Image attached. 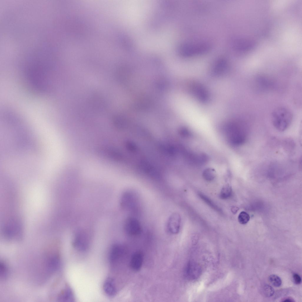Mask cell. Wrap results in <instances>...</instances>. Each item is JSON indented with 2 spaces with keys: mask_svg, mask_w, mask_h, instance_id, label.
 Returning <instances> with one entry per match:
<instances>
[{
  "mask_svg": "<svg viewBox=\"0 0 302 302\" xmlns=\"http://www.w3.org/2000/svg\"><path fill=\"white\" fill-rule=\"evenodd\" d=\"M293 119L291 111L284 106L275 109L271 114V120L274 127L278 130L283 131L291 124Z\"/></svg>",
  "mask_w": 302,
  "mask_h": 302,
  "instance_id": "6da1fadb",
  "label": "cell"
},
{
  "mask_svg": "<svg viewBox=\"0 0 302 302\" xmlns=\"http://www.w3.org/2000/svg\"><path fill=\"white\" fill-rule=\"evenodd\" d=\"M229 138L231 142L235 146L244 144L247 140L249 128L247 122L241 121L232 123L229 127Z\"/></svg>",
  "mask_w": 302,
  "mask_h": 302,
  "instance_id": "7a4b0ae2",
  "label": "cell"
},
{
  "mask_svg": "<svg viewBox=\"0 0 302 302\" xmlns=\"http://www.w3.org/2000/svg\"><path fill=\"white\" fill-rule=\"evenodd\" d=\"M210 46L206 42L188 43L182 45L179 49L180 54L184 57H191L203 54L210 49Z\"/></svg>",
  "mask_w": 302,
  "mask_h": 302,
  "instance_id": "3957f363",
  "label": "cell"
},
{
  "mask_svg": "<svg viewBox=\"0 0 302 302\" xmlns=\"http://www.w3.org/2000/svg\"><path fill=\"white\" fill-rule=\"evenodd\" d=\"M201 268L199 265L193 261H190L186 265L185 269V277L190 280L198 278L201 275Z\"/></svg>",
  "mask_w": 302,
  "mask_h": 302,
  "instance_id": "277c9868",
  "label": "cell"
},
{
  "mask_svg": "<svg viewBox=\"0 0 302 302\" xmlns=\"http://www.w3.org/2000/svg\"><path fill=\"white\" fill-rule=\"evenodd\" d=\"M89 244L88 237L85 232H80L76 234L73 242V245L75 248L81 251H85L88 249Z\"/></svg>",
  "mask_w": 302,
  "mask_h": 302,
  "instance_id": "5b68a950",
  "label": "cell"
},
{
  "mask_svg": "<svg viewBox=\"0 0 302 302\" xmlns=\"http://www.w3.org/2000/svg\"><path fill=\"white\" fill-rule=\"evenodd\" d=\"M126 232L131 236H136L141 232V228L139 221L136 219L129 218L125 223L124 226Z\"/></svg>",
  "mask_w": 302,
  "mask_h": 302,
  "instance_id": "8992f818",
  "label": "cell"
},
{
  "mask_svg": "<svg viewBox=\"0 0 302 302\" xmlns=\"http://www.w3.org/2000/svg\"><path fill=\"white\" fill-rule=\"evenodd\" d=\"M125 249L122 245L116 244L112 246L109 254V260L112 264L116 263L122 258L124 254Z\"/></svg>",
  "mask_w": 302,
  "mask_h": 302,
  "instance_id": "52a82bcc",
  "label": "cell"
},
{
  "mask_svg": "<svg viewBox=\"0 0 302 302\" xmlns=\"http://www.w3.org/2000/svg\"><path fill=\"white\" fill-rule=\"evenodd\" d=\"M144 260L143 253L140 251L135 252L132 255L130 262L131 269L135 271H139L142 267Z\"/></svg>",
  "mask_w": 302,
  "mask_h": 302,
  "instance_id": "ba28073f",
  "label": "cell"
},
{
  "mask_svg": "<svg viewBox=\"0 0 302 302\" xmlns=\"http://www.w3.org/2000/svg\"><path fill=\"white\" fill-rule=\"evenodd\" d=\"M180 218L179 215L174 214L170 217L167 224V229L170 233L175 234L179 230Z\"/></svg>",
  "mask_w": 302,
  "mask_h": 302,
  "instance_id": "9c48e42d",
  "label": "cell"
},
{
  "mask_svg": "<svg viewBox=\"0 0 302 302\" xmlns=\"http://www.w3.org/2000/svg\"><path fill=\"white\" fill-rule=\"evenodd\" d=\"M114 283V278L109 277L106 279L104 283V290L105 293L110 297H114L117 293V290Z\"/></svg>",
  "mask_w": 302,
  "mask_h": 302,
  "instance_id": "30bf717a",
  "label": "cell"
},
{
  "mask_svg": "<svg viewBox=\"0 0 302 302\" xmlns=\"http://www.w3.org/2000/svg\"><path fill=\"white\" fill-rule=\"evenodd\" d=\"M58 300L61 301H72L74 300L73 295L70 288L66 287L59 293L58 297Z\"/></svg>",
  "mask_w": 302,
  "mask_h": 302,
  "instance_id": "8fae6325",
  "label": "cell"
},
{
  "mask_svg": "<svg viewBox=\"0 0 302 302\" xmlns=\"http://www.w3.org/2000/svg\"><path fill=\"white\" fill-rule=\"evenodd\" d=\"M203 177L206 181H210L213 180L216 176L215 170L213 168H209L205 169L203 172Z\"/></svg>",
  "mask_w": 302,
  "mask_h": 302,
  "instance_id": "7c38bea8",
  "label": "cell"
},
{
  "mask_svg": "<svg viewBox=\"0 0 302 302\" xmlns=\"http://www.w3.org/2000/svg\"><path fill=\"white\" fill-rule=\"evenodd\" d=\"M232 192L231 187L229 185H226L222 189L220 194V197L223 199L228 198L231 196Z\"/></svg>",
  "mask_w": 302,
  "mask_h": 302,
  "instance_id": "4fadbf2b",
  "label": "cell"
},
{
  "mask_svg": "<svg viewBox=\"0 0 302 302\" xmlns=\"http://www.w3.org/2000/svg\"><path fill=\"white\" fill-rule=\"evenodd\" d=\"M270 282L274 286L276 287L280 286L282 284V281L280 278L275 275H270L268 278Z\"/></svg>",
  "mask_w": 302,
  "mask_h": 302,
  "instance_id": "5bb4252c",
  "label": "cell"
},
{
  "mask_svg": "<svg viewBox=\"0 0 302 302\" xmlns=\"http://www.w3.org/2000/svg\"><path fill=\"white\" fill-rule=\"evenodd\" d=\"M250 219V217L249 214L244 211L240 212L238 216V221L241 224H247Z\"/></svg>",
  "mask_w": 302,
  "mask_h": 302,
  "instance_id": "9a60e30c",
  "label": "cell"
},
{
  "mask_svg": "<svg viewBox=\"0 0 302 302\" xmlns=\"http://www.w3.org/2000/svg\"><path fill=\"white\" fill-rule=\"evenodd\" d=\"M8 273V269L6 264L3 262H1L0 264V278L3 279L6 277Z\"/></svg>",
  "mask_w": 302,
  "mask_h": 302,
  "instance_id": "2e32d148",
  "label": "cell"
},
{
  "mask_svg": "<svg viewBox=\"0 0 302 302\" xmlns=\"http://www.w3.org/2000/svg\"><path fill=\"white\" fill-rule=\"evenodd\" d=\"M263 292L266 296L269 297L273 296L274 293V290L271 286L266 285L263 287Z\"/></svg>",
  "mask_w": 302,
  "mask_h": 302,
  "instance_id": "e0dca14e",
  "label": "cell"
},
{
  "mask_svg": "<svg viewBox=\"0 0 302 302\" xmlns=\"http://www.w3.org/2000/svg\"><path fill=\"white\" fill-rule=\"evenodd\" d=\"M200 196L202 198L203 200H204L206 202L208 203L211 206L213 207L214 209H217V207H216L215 205L213 203L211 200H209V199L207 198L205 196H204L202 195V194H200Z\"/></svg>",
  "mask_w": 302,
  "mask_h": 302,
  "instance_id": "ac0fdd59",
  "label": "cell"
},
{
  "mask_svg": "<svg viewBox=\"0 0 302 302\" xmlns=\"http://www.w3.org/2000/svg\"><path fill=\"white\" fill-rule=\"evenodd\" d=\"M293 280L294 282L296 284H300L301 282V278L300 276L297 274L295 273L293 275Z\"/></svg>",
  "mask_w": 302,
  "mask_h": 302,
  "instance_id": "d6986e66",
  "label": "cell"
},
{
  "mask_svg": "<svg viewBox=\"0 0 302 302\" xmlns=\"http://www.w3.org/2000/svg\"><path fill=\"white\" fill-rule=\"evenodd\" d=\"M239 209L238 207L236 206H234L232 207V213L234 214H236L238 210Z\"/></svg>",
  "mask_w": 302,
  "mask_h": 302,
  "instance_id": "ffe728a7",
  "label": "cell"
},
{
  "mask_svg": "<svg viewBox=\"0 0 302 302\" xmlns=\"http://www.w3.org/2000/svg\"><path fill=\"white\" fill-rule=\"evenodd\" d=\"M283 301L285 302H293V301L291 299H289V298H287V299H285Z\"/></svg>",
  "mask_w": 302,
  "mask_h": 302,
  "instance_id": "44dd1931",
  "label": "cell"
},
{
  "mask_svg": "<svg viewBox=\"0 0 302 302\" xmlns=\"http://www.w3.org/2000/svg\"><path fill=\"white\" fill-rule=\"evenodd\" d=\"M38 3H39V2H38ZM39 6H40V5H39ZM40 9H41V8H40ZM41 11H42V10H41Z\"/></svg>",
  "mask_w": 302,
  "mask_h": 302,
  "instance_id": "7402d4cb",
  "label": "cell"
},
{
  "mask_svg": "<svg viewBox=\"0 0 302 302\" xmlns=\"http://www.w3.org/2000/svg\"><path fill=\"white\" fill-rule=\"evenodd\" d=\"M42 10H43V9H42Z\"/></svg>",
  "mask_w": 302,
  "mask_h": 302,
  "instance_id": "603a6c76",
  "label": "cell"
}]
</instances>
